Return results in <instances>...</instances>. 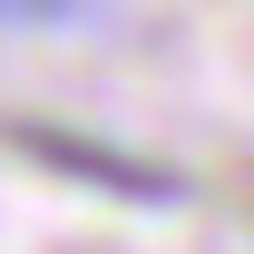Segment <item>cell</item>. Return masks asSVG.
<instances>
[{"label":"cell","mask_w":254,"mask_h":254,"mask_svg":"<svg viewBox=\"0 0 254 254\" xmlns=\"http://www.w3.org/2000/svg\"><path fill=\"white\" fill-rule=\"evenodd\" d=\"M20 147L49 166H68V176H98L108 195H137V205H176V176H157V166L137 157H108V147H78V137H59V127H20Z\"/></svg>","instance_id":"obj_1"},{"label":"cell","mask_w":254,"mask_h":254,"mask_svg":"<svg viewBox=\"0 0 254 254\" xmlns=\"http://www.w3.org/2000/svg\"><path fill=\"white\" fill-rule=\"evenodd\" d=\"M78 20V0H0V30H59Z\"/></svg>","instance_id":"obj_2"}]
</instances>
